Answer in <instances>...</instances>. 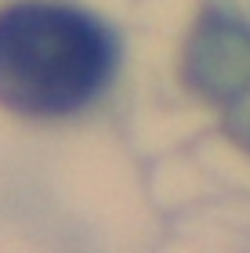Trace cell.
<instances>
[{
    "label": "cell",
    "instance_id": "obj_1",
    "mask_svg": "<svg viewBox=\"0 0 250 253\" xmlns=\"http://www.w3.org/2000/svg\"><path fill=\"white\" fill-rule=\"evenodd\" d=\"M120 40L105 22L69 4L22 0L0 11V105L58 120L112 84Z\"/></svg>",
    "mask_w": 250,
    "mask_h": 253
}]
</instances>
